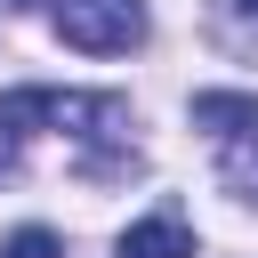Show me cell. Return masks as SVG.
<instances>
[{
  "mask_svg": "<svg viewBox=\"0 0 258 258\" xmlns=\"http://www.w3.org/2000/svg\"><path fill=\"white\" fill-rule=\"evenodd\" d=\"M32 121H56L64 137L105 145V137L129 129V105H121V97H73V89H8V97H0V177L16 169V145H24Z\"/></svg>",
  "mask_w": 258,
  "mask_h": 258,
  "instance_id": "cell-1",
  "label": "cell"
},
{
  "mask_svg": "<svg viewBox=\"0 0 258 258\" xmlns=\"http://www.w3.org/2000/svg\"><path fill=\"white\" fill-rule=\"evenodd\" d=\"M56 40L81 56H121L145 40V0H56Z\"/></svg>",
  "mask_w": 258,
  "mask_h": 258,
  "instance_id": "cell-2",
  "label": "cell"
},
{
  "mask_svg": "<svg viewBox=\"0 0 258 258\" xmlns=\"http://www.w3.org/2000/svg\"><path fill=\"white\" fill-rule=\"evenodd\" d=\"M121 258H194V234H185L177 210H161V218H137L121 234Z\"/></svg>",
  "mask_w": 258,
  "mask_h": 258,
  "instance_id": "cell-3",
  "label": "cell"
},
{
  "mask_svg": "<svg viewBox=\"0 0 258 258\" xmlns=\"http://www.w3.org/2000/svg\"><path fill=\"white\" fill-rule=\"evenodd\" d=\"M194 129H210V137H250V129H258V97L210 89V97H194Z\"/></svg>",
  "mask_w": 258,
  "mask_h": 258,
  "instance_id": "cell-4",
  "label": "cell"
},
{
  "mask_svg": "<svg viewBox=\"0 0 258 258\" xmlns=\"http://www.w3.org/2000/svg\"><path fill=\"white\" fill-rule=\"evenodd\" d=\"M218 40L258 56V0H218Z\"/></svg>",
  "mask_w": 258,
  "mask_h": 258,
  "instance_id": "cell-5",
  "label": "cell"
},
{
  "mask_svg": "<svg viewBox=\"0 0 258 258\" xmlns=\"http://www.w3.org/2000/svg\"><path fill=\"white\" fill-rule=\"evenodd\" d=\"M226 185L258 202V129L250 137H226Z\"/></svg>",
  "mask_w": 258,
  "mask_h": 258,
  "instance_id": "cell-6",
  "label": "cell"
},
{
  "mask_svg": "<svg viewBox=\"0 0 258 258\" xmlns=\"http://www.w3.org/2000/svg\"><path fill=\"white\" fill-rule=\"evenodd\" d=\"M0 258H64V242H56L48 226H16V234L0 242Z\"/></svg>",
  "mask_w": 258,
  "mask_h": 258,
  "instance_id": "cell-7",
  "label": "cell"
},
{
  "mask_svg": "<svg viewBox=\"0 0 258 258\" xmlns=\"http://www.w3.org/2000/svg\"><path fill=\"white\" fill-rule=\"evenodd\" d=\"M8 8H32V0H8Z\"/></svg>",
  "mask_w": 258,
  "mask_h": 258,
  "instance_id": "cell-8",
  "label": "cell"
}]
</instances>
